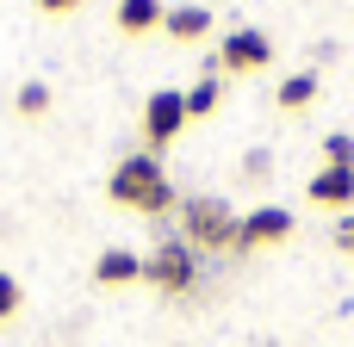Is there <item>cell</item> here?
Returning a JSON list of instances; mask_svg holds the SVG:
<instances>
[{
	"instance_id": "7c38bea8",
	"label": "cell",
	"mask_w": 354,
	"mask_h": 347,
	"mask_svg": "<svg viewBox=\"0 0 354 347\" xmlns=\"http://www.w3.org/2000/svg\"><path fill=\"white\" fill-rule=\"evenodd\" d=\"M218 99H224L218 75H199V81L187 87V118H212V112H218Z\"/></svg>"
},
{
	"instance_id": "8fae6325",
	"label": "cell",
	"mask_w": 354,
	"mask_h": 347,
	"mask_svg": "<svg viewBox=\"0 0 354 347\" xmlns=\"http://www.w3.org/2000/svg\"><path fill=\"white\" fill-rule=\"evenodd\" d=\"M274 99H280V112H311V106H317V75H311V68H305V75H286Z\"/></svg>"
},
{
	"instance_id": "5b68a950",
	"label": "cell",
	"mask_w": 354,
	"mask_h": 347,
	"mask_svg": "<svg viewBox=\"0 0 354 347\" xmlns=\"http://www.w3.org/2000/svg\"><path fill=\"white\" fill-rule=\"evenodd\" d=\"M268 62H274V37H268V31H255V25L224 31V43H218V75H261Z\"/></svg>"
},
{
	"instance_id": "e0dca14e",
	"label": "cell",
	"mask_w": 354,
	"mask_h": 347,
	"mask_svg": "<svg viewBox=\"0 0 354 347\" xmlns=\"http://www.w3.org/2000/svg\"><path fill=\"white\" fill-rule=\"evenodd\" d=\"M75 6H81V0H37V12H50V19H56V12H75Z\"/></svg>"
},
{
	"instance_id": "5bb4252c",
	"label": "cell",
	"mask_w": 354,
	"mask_h": 347,
	"mask_svg": "<svg viewBox=\"0 0 354 347\" xmlns=\"http://www.w3.org/2000/svg\"><path fill=\"white\" fill-rule=\"evenodd\" d=\"M19 112H25V118H44V112H50V87H44V81H25V87H19Z\"/></svg>"
},
{
	"instance_id": "30bf717a",
	"label": "cell",
	"mask_w": 354,
	"mask_h": 347,
	"mask_svg": "<svg viewBox=\"0 0 354 347\" xmlns=\"http://www.w3.org/2000/svg\"><path fill=\"white\" fill-rule=\"evenodd\" d=\"M93 279H100V286H131V279H143V261H137L131 248H106V255L93 261Z\"/></svg>"
},
{
	"instance_id": "ba28073f",
	"label": "cell",
	"mask_w": 354,
	"mask_h": 347,
	"mask_svg": "<svg viewBox=\"0 0 354 347\" xmlns=\"http://www.w3.org/2000/svg\"><path fill=\"white\" fill-rule=\"evenodd\" d=\"M162 31H168L174 43H205V31H212V12H205V6H168Z\"/></svg>"
},
{
	"instance_id": "2e32d148",
	"label": "cell",
	"mask_w": 354,
	"mask_h": 347,
	"mask_svg": "<svg viewBox=\"0 0 354 347\" xmlns=\"http://www.w3.org/2000/svg\"><path fill=\"white\" fill-rule=\"evenodd\" d=\"M336 248L354 261V211H342V217H336Z\"/></svg>"
},
{
	"instance_id": "3957f363",
	"label": "cell",
	"mask_w": 354,
	"mask_h": 347,
	"mask_svg": "<svg viewBox=\"0 0 354 347\" xmlns=\"http://www.w3.org/2000/svg\"><path fill=\"white\" fill-rule=\"evenodd\" d=\"M143 279L156 286V292H168V298H187L193 292V279H199V255L174 236V242H156V255L143 261Z\"/></svg>"
},
{
	"instance_id": "6da1fadb",
	"label": "cell",
	"mask_w": 354,
	"mask_h": 347,
	"mask_svg": "<svg viewBox=\"0 0 354 347\" xmlns=\"http://www.w3.org/2000/svg\"><path fill=\"white\" fill-rule=\"evenodd\" d=\"M106 199L124 205V211H143V217L174 211V186H168V174H162L156 155H124L112 168V180H106Z\"/></svg>"
},
{
	"instance_id": "277c9868",
	"label": "cell",
	"mask_w": 354,
	"mask_h": 347,
	"mask_svg": "<svg viewBox=\"0 0 354 347\" xmlns=\"http://www.w3.org/2000/svg\"><path fill=\"white\" fill-rule=\"evenodd\" d=\"M187 124H193V118H187V87H156V93L143 99V137H149V155L168 149Z\"/></svg>"
},
{
	"instance_id": "9a60e30c",
	"label": "cell",
	"mask_w": 354,
	"mask_h": 347,
	"mask_svg": "<svg viewBox=\"0 0 354 347\" xmlns=\"http://www.w3.org/2000/svg\"><path fill=\"white\" fill-rule=\"evenodd\" d=\"M19 304H25L19 279H12V273H0V323H12V317H19Z\"/></svg>"
},
{
	"instance_id": "4fadbf2b",
	"label": "cell",
	"mask_w": 354,
	"mask_h": 347,
	"mask_svg": "<svg viewBox=\"0 0 354 347\" xmlns=\"http://www.w3.org/2000/svg\"><path fill=\"white\" fill-rule=\"evenodd\" d=\"M324 168H348V174H354V137H348V130L324 137Z\"/></svg>"
},
{
	"instance_id": "8992f818",
	"label": "cell",
	"mask_w": 354,
	"mask_h": 347,
	"mask_svg": "<svg viewBox=\"0 0 354 347\" xmlns=\"http://www.w3.org/2000/svg\"><path fill=\"white\" fill-rule=\"evenodd\" d=\"M292 236V211L286 205H261L249 217H236V248L243 255H261V248H280Z\"/></svg>"
},
{
	"instance_id": "7a4b0ae2",
	"label": "cell",
	"mask_w": 354,
	"mask_h": 347,
	"mask_svg": "<svg viewBox=\"0 0 354 347\" xmlns=\"http://www.w3.org/2000/svg\"><path fill=\"white\" fill-rule=\"evenodd\" d=\"M180 242L199 255H212V248H236V211L224 205V199H187L180 205Z\"/></svg>"
},
{
	"instance_id": "52a82bcc",
	"label": "cell",
	"mask_w": 354,
	"mask_h": 347,
	"mask_svg": "<svg viewBox=\"0 0 354 347\" xmlns=\"http://www.w3.org/2000/svg\"><path fill=\"white\" fill-rule=\"evenodd\" d=\"M305 199L324 205V211H354V174L348 168H324V174L305 186Z\"/></svg>"
},
{
	"instance_id": "9c48e42d",
	"label": "cell",
	"mask_w": 354,
	"mask_h": 347,
	"mask_svg": "<svg viewBox=\"0 0 354 347\" xmlns=\"http://www.w3.org/2000/svg\"><path fill=\"white\" fill-rule=\"evenodd\" d=\"M162 19H168L162 0H118V31H124V37H149Z\"/></svg>"
}]
</instances>
